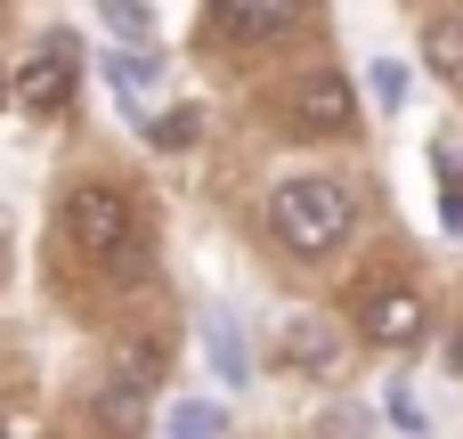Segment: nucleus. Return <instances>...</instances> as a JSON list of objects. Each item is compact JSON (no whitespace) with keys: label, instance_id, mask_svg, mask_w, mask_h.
Instances as JSON below:
<instances>
[{"label":"nucleus","instance_id":"1","mask_svg":"<svg viewBox=\"0 0 463 439\" xmlns=\"http://www.w3.org/2000/svg\"><path fill=\"white\" fill-rule=\"evenodd\" d=\"M350 228H358V196H350L342 179H285V187H269V236H277L293 261L342 253Z\"/></svg>","mask_w":463,"mask_h":439},{"label":"nucleus","instance_id":"2","mask_svg":"<svg viewBox=\"0 0 463 439\" xmlns=\"http://www.w3.org/2000/svg\"><path fill=\"white\" fill-rule=\"evenodd\" d=\"M65 244L81 261H98V269H130V253H138V204L122 187H106V179L73 187L65 196Z\"/></svg>","mask_w":463,"mask_h":439},{"label":"nucleus","instance_id":"3","mask_svg":"<svg viewBox=\"0 0 463 439\" xmlns=\"http://www.w3.org/2000/svg\"><path fill=\"white\" fill-rule=\"evenodd\" d=\"M285 122H293L301 138H350V130H358V90H350L334 65H309V73L285 81Z\"/></svg>","mask_w":463,"mask_h":439},{"label":"nucleus","instance_id":"4","mask_svg":"<svg viewBox=\"0 0 463 439\" xmlns=\"http://www.w3.org/2000/svg\"><path fill=\"white\" fill-rule=\"evenodd\" d=\"M423 326H431V301H423L415 285H374V293L358 301V334H366V342H383V350L423 342Z\"/></svg>","mask_w":463,"mask_h":439},{"label":"nucleus","instance_id":"5","mask_svg":"<svg viewBox=\"0 0 463 439\" xmlns=\"http://www.w3.org/2000/svg\"><path fill=\"white\" fill-rule=\"evenodd\" d=\"M16 98H24L33 114H57V106L73 98V41H65V33H49V41L16 65Z\"/></svg>","mask_w":463,"mask_h":439},{"label":"nucleus","instance_id":"6","mask_svg":"<svg viewBox=\"0 0 463 439\" xmlns=\"http://www.w3.org/2000/svg\"><path fill=\"white\" fill-rule=\"evenodd\" d=\"M301 8L309 0H212V16H220L228 41H277L285 24H301Z\"/></svg>","mask_w":463,"mask_h":439},{"label":"nucleus","instance_id":"7","mask_svg":"<svg viewBox=\"0 0 463 439\" xmlns=\"http://www.w3.org/2000/svg\"><path fill=\"white\" fill-rule=\"evenodd\" d=\"M423 65L463 98V16H431L423 24Z\"/></svg>","mask_w":463,"mask_h":439},{"label":"nucleus","instance_id":"8","mask_svg":"<svg viewBox=\"0 0 463 439\" xmlns=\"http://www.w3.org/2000/svg\"><path fill=\"white\" fill-rule=\"evenodd\" d=\"M285 358H293V367H309V375H334V367H342V342H334V326L301 318V326L285 334Z\"/></svg>","mask_w":463,"mask_h":439},{"label":"nucleus","instance_id":"9","mask_svg":"<svg viewBox=\"0 0 463 439\" xmlns=\"http://www.w3.org/2000/svg\"><path fill=\"white\" fill-rule=\"evenodd\" d=\"M114 383L155 391V383H163V342H122V350H114Z\"/></svg>","mask_w":463,"mask_h":439},{"label":"nucleus","instance_id":"10","mask_svg":"<svg viewBox=\"0 0 463 439\" xmlns=\"http://www.w3.org/2000/svg\"><path fill=\"white\" fill-rule=\"evenodd\" d=\"M98 424H106V432H138V424H146V391H130V383L106 375V391H98Z\"/></svg>","mask_w":463,"mask_h":439},{"label":"nucleus","instance_id":"11","mask_svg":"<svg viewBox=\"0 0 463 439\" xmlns=\"http://www.w3.org/2000/svg\"><path fill=\"white\" fill-rule=\"evenodd\" d=\"M212 358H220V375H228V383H244V375H252L244 334H236V318H228V310H212Z\"/></svg>","mask_w":463,"mask_h":439},{"label":"nucleus","instance_id":"12","mask_svg":"<svg viewBox=\"0 0 463 439\" xmlns=\"http://www.w3.org/2000/svg\"><path fill=\"white\" fill-rule=\"evenodd\" d=\"M366 81H374V98H383V106H407V90H415L399 57H374V73H366Z\"/></svg>","mask_w":463,"mask_h":439},{"label":"nucleus","instance_id":"13","mask_svg":"<svg viewBox=\"0 0 463 439\" xmlns=\"http://www.w3.org/2000/svg\"><path fill=\"white\" fill-rule=\"evenodd\" d=\"M439 220L463 236V179H456V163H448V155H439Z\"/></svg>","mask_w":463,"mask_h":439},{"label":"nucleus","instance_id":"14","mask_svg":"<svg viewBox=\"0 0 463 439\" xmlns=\"http://www.w3.org/2000/svg\"><path fill=\"white\" fill-rule=\"evenodd\" d=\"M106 16H114V33H146V0H106Z\"/></svg>","mask_w":463,"mask_h":439},{"label":"nucleus","instance_id":"15","mask_svg":"<svg viewBox=\"0 0 463 439\" xmlns=\"http://www.w3.org/2000/svg\"><path fill=\"white\" fill-rule=\"evenodd\" d=\"M383 407H391V424H399V432H423V407H415V399H407V391H391V399H383Z\"/></svg>","mask_w":463,"mask_h":439},{"label":"nucleus","instance_id":"16","mask_svg":"<svg viewBox=\"0 0 463 439\" xmlns=\"http://www.w3.org/2000/svg\"><path fill=\"white\" fill-rule=\"evenodd\" d=\"M179 432H187V439H212V432H220V415H212V407H187V415H179Z\"/></svg>","mask_w":463,"mask_h":439},{"label":"nucleus","instance_id":"17","mask_svg":"<svg viewBox=\"0 0 463 439\" xmlns=\"http://www.w3.org/2000/svg\"><path fill=\"white\" fill-rule=\"evenodd\" d=\"M106 73H114V81L130 90V81H146V57H106Z\"/></svg>","mask_w":463,"mask_h":439},{"label":"nucleus","instance_id":"18","mask_svg":"<svg viewBox=\"0 0 463 439\" xmlns=\"http://www.w3.org/2000/svg\"><path fill=\"white\" fill-rule=\"evenodd\" d=\"M448 367H456V375H463V326H456V342H448Z\"/></svg>","mask_w":463,"mask_h":439},{"label":"nucleus","instance_id":"19","mask_svg":"<svg viewBox=\"0 0 463 439\" xmlns=\"http://www.w3.org/2000/svg\"><path fill=\"white\" fill-rule=\"evenodd\" d=\"M0 439H8V424H0Z\"/></svg>","mask_w":463,"mask_h":439},{"label":"nucleus","instance_id":"20","mask_svg":"<svg viewBox=\"0 0 463 439\" xmlns=\"http://www.w3.org/2000/svg\"><path fill=\"white\" fill-rule=\"evenodd\" d=\"M179 439H187V432H179Z\"/></svg>","mask_w":463,"mask_h":439}]
</instances>
